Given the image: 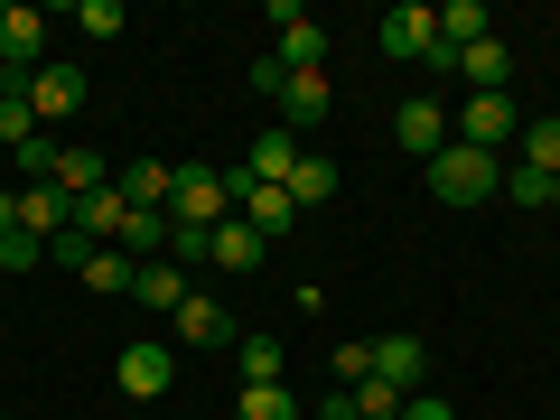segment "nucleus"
<instances>
[{
	"label": "nucleus",
	"instance_id": "9b49d317",
	"mask_svg": "<svg viewBox=\"0 0 560 420\" xmlns=\"http://www.w3.org/2000/svg\"><path fill=\"white\" fill-rule=\"evenodd\" d=\"M0 66H20V75H38V66H47V10H28V0L0 10Z\"/></svg>",
	"mask_w": 560,
	"mask_h": 420
},
{
	"label": "nucleus",
	"instance_id": "393cba45",
	"mask_svg": "<svg viewBox=\"0 0 560 420\" xmlns=\"http://www.w3.org/2000/svg\"><path fill=\"white\" fill-rule=\"evenodd\" d=\"M75 280H84V290H103V300H131V280H140V261H131V253H113V243H103V253L84 261Z\"/></svg>",
	"mask_w": 560,
	"mask_h": 420
},
{
	"label": "nucleus",
	"instance_id": "4c0bfd02",
	"mask_svg": "<svg viewBox=\"0 0 560 420\" xmlns=\"http://www.w3.org/2000/svg\"><path fill=\"white\" fill-rule=\"evenodd\" d=\"M0 420H10V411H0Z\"/></svg>",
	"mask_w": 560,
	"mask_h": 420
},
{
	"label": "nucleus",
	"instance_id": "b1692460",
	"mask_svg": "<svg viewBox=\"0 0 560 420\" xmlns=\"http://www.w3.org/2000/svg\"><path fill=\"white\" fill-rule=\"evenodd\" d=\"M113 187H121L131 206H160V215H168V187H178V168H168V160H131Z\"/></svg>",
	"mask_w": 560,
	"mask_h": 420
},
{
	"label": "nucleus",
	"instance_id": "412c9836",
	"mask_svg": "<svg viewBox=\"0 0 560 420\" xmlns=\"http://www.w3.org/2000/svg\"><path fill=\"white\" fill-rule=\"evenodd\" d=\"M121 215H131V197H121V187L75 197V234H94V243H121Z\"/></svg>",
	"mask_w": 560,
	"mask_h": 420
},
{
	"label": "nucleus",
	"instance_id": "bb28decb",
	"mask_svg": "<svg viewBox=\"0 0 560 420\" xmlns=\"http://www.w3.org/2000/svg\"><path fill=\"white\" fill-rule=\"evenodd\" d=\"M234 420H300V393H290V383H243Z\"/></svg>",
	"mask_w": 560,
	"mask_h": 420
},
{
	"label": "nucleus",
	"instance_id": "c85d7f7f",
	"mask_svg": "<svg viewBox=\"0 0 560 420\" xmlns=\"http://www.w3.org/2000/svg\"><path fill=\"white\" fill-rule=\"evenodd\" d=\"M346 393H355V420H401V401H411V393H393V383H383V374L346 383Z\"/></svg>",
	"mask_w": 560,
	"mask_h": 420
},
{
	"label": "nucleus",
	"instance_id": "e433bc0d",
	"mask_svg": "<svg viewBox=\"0 0 560 420\" xmlns=\"http://www.w3.org/2000/svg\"><path fill=\"white\" fill-rule=\"evenodd\" d=\"M551 215H560V178H551Z\"/></svg>",
	"mask_w": 560,
	"mask_h": 420
},
{
	"label": "nucleus",
	"instance_id": "c756f323",
	"mask_svg": "<svg viewBox=\"0 0 560 420\" xmlns=\"http://www.w3.org/2000/svg\"><path fill=\"white\" fill-rule=\"evenodd\" d=\"M66 20H75L84 38H121V28H131V20H121V0H75Z\"/></svg>",
	"mask_w": 560,
	"mask_h": 420
},
{
	"label": "nucleus",
	"instance_id": "72a5a7b5",
	"mask_svg": "<svg viewBox=\"0 0 560 420\" xmlns=\"http://www.w3.org/2000/svg\"><path fill=\"white\" fill-rule=\"evenodd\" d=\"M38 261H47L38 234H0V271H38Z\"/></svg>",
	"mask_w": 560,
	"mask_h": 420
},
{
	"label": "nucleus",
	"instance_id": "ddd939ff",
	"mask_svg": "<svg viewBox=\"0 0 560 420\" xmlns=\"http://www.w3.org/2000/svg\"><path fill=\"white\" fill-rule=\"evenodd\" d=\"M131 300L140 308H150V318H178V308H187V261H140V280H131Z\"/></svg>",
	"mask_w": 560,
	"mask_h": 420
},
{
	"label": "nucleus",
	"instance_id": "6e6552de",
	"mask_svg": "<svg viewBox=\"0 0 560 420\" xmlns=\"http://www.w3.org/2000/svg\"><path fill=\"white\" fill-rule=\"evenodd\" d=\"M168 327H178V346H187V355H234V337H243V327H234V308H224V300H206V290H187V308H178Z\"/></svg>",
	"mask_w": 560,
	"mask_h": 420
},
{
	"label": "nucleus",
	"instance_id": "9d476101",
	"mask_svg": "<svg viewBox=\"0 0 560 420\" xmlns=\"http://www.w3.org/2000/svg\"><path fill=\"white\" fill-rule=\"evenodd\" d=\"M234 215L253 224L261 243H280L290 224H300V197H290V187H261V178H243V168H234Z\"/></svg>",
	"mask_w": 560,
	"mask_h": 420
},
{
	"label": "nucleus",
	"instance_id": "dca6fc26",
	"mask_svg": "<svg viewBox=\"0 0 560 420\" xmlns=\"http://www.w3.org/2000/svg\"><path fill=\"white\" fill-rule=\"evenodd\" d=\"M261 253H271V243H261L243 215H224L215 234H206V261H215V271H261Z\"/></svg>",
	"mask_w": 560,
	"mask_h": 420
},
{
	"label": "nucleus",
	"instance_id": "4be33fe9",
	"mask_svg": "<svg viewBox=\"0 0 560 420\" xmlns=\"http://www.w3.org/2000/svg\"><path fill=\"white\" fill-rule=\"evenodd\" d=\"M47 187H66V197H94V187H113V168H103V150H75V140H66L57 150V178Z\"/></svg>",
	"mask_w": 560,
	"mask_h": 420
},
{
	"label": "nucleus",
	"instance_id": "f3484780",
	"mask_svg": "<svg viewBox=\"0 0 560 420\" xmlns=\"http://www.w3.org/2000/svg\"><path fill=\"white\" fill-rule=\"evenodd\" d=\"M458 84L467 94H514V57H504V38H477L458 57Z\"/></svg>",
	"mask_w": 560,
	"mask_h": 420
},
{
	"label": "nucleus",
	"instance_id": "a211bd4d",
	"mask_svg": "<svg viewBox=\"0 0 560 420\" xmlns=\"http://www.w3.org/2000/svg\"><path fill=\"white\" fill-rule=\"evenodd\" d=\"M66 224H75V197H66V187H20V234L57 243Z\"/></svg>",
	"mask_w": 560,
	"mask_h": 420
},
{
	"label": "nucleus",
	"instance_id": "2f4dec72",
	"mask_svg": "<svg viewBox=\"0 0 560 420\" xmlns=\"http://www.w3.org/2000/svg\"><path fill=\"white\" fill-rule=\"evenodd\" d=\"M504 197H514L523 215H541V206H551V178H541V168H504Z\"/></svg>",
	"mask_w": 560,
	"mask_h": 420
},
{
	"label": "nucleus",
	"instance_id": "473e14b6",
	"mask_svg": "<svg viewBox=\"0 0 560 420\" xmlns=\"http://www.w3.org/2000/svg\"><path fill=\"white\" fill-rule=\"evenodd\" d=\"M94 253H103V243H94V234H75V224H66V234L47 243V261H57V271H84V261H94Z\"/></svg>",
	"mask_w": 560,
	"mask_h": 420
},
{
	"label": "nucleus",
	"instance_id": "c9c22d12",
	"mask_svg": "<svg viewBox=\"0 0 560 420\" xmlns=\"http://www.w3.org/2000/svg\"><path fill=\"white\" fill-rule=\"evenodd\" d=\"M401 420H458V401H440V393H411V401H401Z\"/></svg>",
	"mask_w": 560,
	"mask_h": 420
},
{
	"label": "nucleus",
	"instance_id": "2eb2a0df",
	"mask_svg": "<svg viewBox=\"0 0 560 420\" xmlns=\"http://www.w3.org/2000/svg\"><path fill=\"white\" fill-rule=\"evenodd\" d=\"M327 113H337L327 75H280V131H318Z\"/></svg>",
	"mask_w": 560,
	"mask_h": 420
},
{
	"label": "nucleus",
	"instance_id": "a878e982",
	"mask_svg": "<svg viewBox=\"0 0 560 420\" xmlns=\"http://www.w3.org/2000/svg\"><path fill=\"white\" fill-rule=\"evenodd\" d=\"M113 253H150V261H160L168 253V215H160V206H131V215H121V243H113Z\"/></svg>",
	"mask_w": 560,
	"mask_h": 420
},
{
	"label": "nucleus",
	"instance_id": "6ab92c4d",
	"mask_svg": "<svg viewBox=\"0 0 560 420\" xmlns=\"http://www.w3.org/2000/svg\"><path fill=\"white\" fill-rule=\"evenodd\" d=\"M514 168H541V178H560V113H533L514 131Z\"/></svg>",
	"mask_w": 560,
	"mask_h": 420
},
{
	"label": "nucleus",
	"instance_id": "aec40b11",
	"mask_svg": "<svg viewBox=\"0 0 560 420\" xmlns=\"http://www.w3.org/2000/svg\"><path fill=\"white\" fill-rule=\"evenodd\" d=\"M477 38H495V10H486V0H440V47H477Z\"/></svg>",
	"mask_w": 560,
	"mask_h": 420
},
{
	"label": "nucleus",
	"instance_id": "0eeeda50",
	"mask_svg": "<svg viewBox=\"0 0 560 420\" xmlns=\"http://www.w3.org/2000/svg\"><path fill=\"white\" fill-rule=\"evenodd\" d=\"M393 150H401V160H420V168H430V160L448 150V103H430V94L393 103Z\"/></svg>",
	"mask_w": 560,
	"mask_h": 420
},
{
	"label": "nucleus",
	"instance_id": "f257e3e1",
	"mask_svg": "<svg viewBox=\"0 0 560 420\" xmlns=\"http://www.w3.org/2000/svg\"><path fill=\"white\" fill-rule=\"evenodd\" d=\"M514 131H523V103H514V94H467V103H448V140H467V150H486V160H504Z\"/></svg>",
	"mask_w": 560,
	"mask_h": 420
},
{
	"label": "nucleus",
	"instance_id": "7ed1b4c3",
	"mask_svg": "<svg viewBox=\"0 0 560 420\" xmlns=\"http://www.w3.org/2000/svg\"><path fill=\"white\" fill-rule=\"evenodd\" d=\"M224 215H234V178H224V168H178V187H168V224L215 234Z\"/></svg>",
	"mask_w": 560,
	"mask_h": 420
},
{
	"label": "nucleus",
	"instance_id": "cd10ccee",
	"mask_svg": "<svg viewBox=\"0 0 560 420\" xmlns=\"http://www.w3.org/2000/svg\"><path fill=\"white\" fill-rule=\"evenodd\" d=\"M234 374H243V383H280V337L243 327V337H234Z\"/></svg>",
	"mask_w": 560,
	"mask_h": 420
},
{
	"label": "nucleus",
	"instance_id": "f8f14e48",
	"mask_svg": "<svg viewBox=\"0 0 560 420\" xmlns=\"http://www.w3.org/2000/svg\"><path fill=\"white\" fill-rule=\"evenodd\" d=\"M374 374L393 393H430V346L420 337H374Z\"/></svg>",
	"mask_w": 560,
	"mask_h": 420
},
{
	"label": "nucleus",
	"instance_id": "20e7f679",
	"mask_svg": "<svg viewBox=\"0 0 560 420\" xmlns=\"http://www.w3.org/2000/svg\"><path fill=\"white\" fill-rule=\"evenodd\" d=\"M430 38H440V10H430V0H393L374 20V47L393 66H430Z\"/></svg>",
	"mask_w": 560,
	"mask_h": 420
},
{
	"label": "nucleus",
	"instance_id": "4468645a",
	"mask_svg": "<svg viewBox=\"0 0 560 420\" xmlns=\"http://www.w3.org/2000/svg\"><path fill=\"white\" fill-rule=\"evenodd\" d=\"M290 168H300V131H253V150H243V178H261V187H290Z\"/></svg>",
	"mask_w": 560,
	"mask_h": 420
},
{
	"label": "nucleus",
	"instance_id": "5701e85b",
	"mask_svg": "<svg viewBox=\"0 0 560 420\" xmlns=\"http://www.w3.org/2000/svg\"><path fill=\"white\" fill-rule=\"evenodd\" d=\"M337 178H346V168L327 160V150H300V168H290V197H300V215H308V206H327V197H337Z\"/></svg>",
	"mask_w": 560,
	"mask_h": 420
},
{
	"label": "nucleus",
	"instance_id": "7c9ffc66",
	"mask_svg": "<svg viewBox=\"0 0 560 420\" xmlns=\"http://www.w3.org/2000/svg\"><path fill=\"white\" fill-rule=\"evenodd\" d=\"M10 160H20V178H38V187H47V178H57V131H28Z\"/></svg>",
	"mask_w": 560,
	"mask_h": 420
},
{
	"label": "nucleus",
	"instance_id": "f704fd0d",
	"mask_svg": "<svg viewBox=\"0 0 560 420\" xmlns=\"http://www.w3.org/2000/svg\"><path fill=\"white\" fill-rule=\"evenodd\" d=\"M364 374H374V337H364V346H337V383H364Z\"/></svg>",
	"mask_w": 560,
	"mask_h": 420
},
{
	"label": "nucleus",
	"instance_id": "423d86ee",
	"mask_svg": "<svg viewBox=\"0 0 560 420\" xmlns=\"http://www.w3.org/2000/svg\"><path fill=\"white\" fill-rule=\"evenodd\" d=\"M84 94H94L84 66H75V57H47L38 75H28V113H38V131H57L66 113H84Z\"/></svg>",
	"mask_w": 560,
	"mask_h": 420
},
{
	"label": "nucleus",
	"instance_id": "1a4fd4ad",
	"mask_svg": "<svg viewBox=\"0 0 560 420\" xmlns=\"http://www.w3.org/2000/svg\"><path fill=\"white\" fill-rule=\"evenodd\" d=\"M271 28H280V75H318L327 66V28L308 20L300 0H271Z\"/></svg>",
	"mask_w": 560,
	"mask_h": 420
},
{
	"label": "nucleus",
	"instance_id": "39448f33",
	"mask_svg": "<svg viewBox=\"0 0 560 420\" xmlns=\"http://www.w3.org/2000/svg\"><path fill=\"white\" fill-rule=\"evenodd\" d=\"M113 383H121L131 401H160L168 383H178V346H160V337H131V346L113 355Z\"/></svg>",
	"mask_w": 560,
	"mask_h": 420
},
{
	"label": "nucleus",
	"instance_id": "f03ea898",
	"mask_svg": "<svg viewBox=\"0 0 560 420\" xmlns=\"http://www.w3.org/2000/svg\"><path fill=\"white\" fill-rule=\"evenodd\" d=\"M504 187V160H486V150H467V140H448L440 160H430V197L440 206H486Z\"/></svg>",
	"mask_w": 560,
	"mask_h": 420
}]
</instances>
